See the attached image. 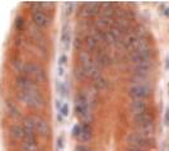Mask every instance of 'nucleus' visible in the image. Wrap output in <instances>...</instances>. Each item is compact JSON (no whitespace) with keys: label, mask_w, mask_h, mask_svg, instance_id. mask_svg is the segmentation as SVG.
Here are the masks:
<instances>
[{"label":"nucleus","mask_w":169,"mask_h":151,"mask_svg":"<svg viewBox=\"0 0 169 151\" xmlns=\"http://www.w3.org/2000/svg\"><path fill=\"white\" fill-rule=\"evenodd\" d=\"M73 132H74V136L78 137L81 142H88V141L92 140V136H93V130H92L89 123H83L80 126H75Z\"/></svg>","instance_id":"8"},{"label":"nucleus","mask_w":169,"mask_h":151,"mask_svg":"<svg viewBox=\"0 0 169 151\" xmlns=\"http://www.w3.org/2000/svg\"><path fill=\"white\" fill-rule=\"evenodd\" d=\"M23 75H27L29 79L33 80L36 84H42L46 81V72L40 65L34 62H27L23 66Z\"/></svg>","instance_id":"3"},{"label":"nucleus","mask_w":169,"mask_h":151,"mask_svg":"<svg viewBox=\"0 0 169 151\" xmlns=\"http://www.w3.org/2000/svg\"><path fill=\"white\" fill-rule=\"evenodd\" d=\"M59 113L62 115V118L64 117H68V115H69V104H68V103H64V104L61 105Z\"/></svg>","instance_id":"25"},{"label":"nucleus","mask_w":169,"mask_h":151,"mask_svg":"<svg viewBox=\"0 0 169 151\" xmlns=\"http://www.w3.org/2000/svg\"><path fill=\"white\" fill-rule=\"evenodd\" d=\"M10 137L13 140L15 141H22L24 137V133H23V128L21 126H17V124H14V126L10 127Z\"/></svg>","instance_id":"21"},{"label":"nucleus","mask_w":169,"mask_h":151,"mask_svg":"<svg viewBox=\"0 0 169 151\" xmlns=\"http://www.w3.org/2000/svg\"><path fill=\"white\" fill-rule=\"evenodd\" d=\"M83 10L87 15H94L99 12V3H87L83 5Z\"/></svg>","instance_id":"20"},{"label":"nucleus","mask_w":169,"mask_h":151,"mask_svg":"<svg viewBox=\"0 0 169 151\" xmlns=\"http://www.w3.org/2000/svg\"><path fill=\"white\" fill-rule=\"evenodd\" d=\"M66 65H68V56L64 53V55H61V56L59 57V61H57V66L66 67Z\"/></svg>","instance_id":"23"},{"label":"nucleus","mask_w":169,"mask_h":151,"mask_svg":"<svg viewBox=\"0 0 169 151\" xmlns=\"http://www.w3.org/2000/svg\"><path fill=\"white\" fill-rule=\"evenodd\" d=\"M130 111L132 112L133 115H138L140 113L146 112V103L145 100H139V99H132L130 104Z\"/></svg>","instance_id":"16"},{"label":"nucleus","mask_w":169,"mask_h":151,"mask_svg":"<svg viewBox=\"0 0 169 151\" xmlns=\"http://www.w3.org/2000/svg\"><path fill=\"white\" fill-rule=\"evenodd\" d=\"M24 28V19L22 17H18L17 18V22H15V29L18 32H22Z\"/></svg>","instance_id":"24"},{"label":"nucleus","mask_w":169,"mask_h":151,"mask_svg":"<svg viewBox=\"0 0 169 151\" xmlns=\"http://www.w3.org/2000/svg\"><path fill=\"white\" fill-rule=\"evenodd\" d=\"M22 149L24 151H37L38 143L36 136H24L22 140Z\"/></svg>","instance_id":"14"},{"label":"nucleus","mask_w":169,"mask_h":151,"mask_svg":"<svg viewBox=\"0 0 169 151\" xmlns=\"http://www.w3.org/2000/svg\"><path fill=\"white\" fill-rule=\"evenodd\" d=\"M23 133L24 136H36V131H34V123H33V117H24L23 118Z\"/></svg>","instance_id":"15"},{"label":"nucleus","mask_w":169,"mask_h":151,"mask_svg":"<svg viewBox=\"0 0 169 151\" xmlns=\"http://www.w3.org/2000/svg\"><path fill=\"white\" fill-rule=\"evenodd\" d=\"M75 113L79 118L83 121V123H89L92 121V113H90V105L87 95L79 93L75 99Z\"/></svg>","instance_id":"2"},{"label":"nucleus","mask_w":169,"mask_h":151,"mask_svg":"<svg viewBox=\"0 0 169 151\" xmlns=\"http://www.w3.org/2000/svg\"><path fill=\"white\" fill-rule=\"evenodd\" d=\"M33 123H34V131L42 137H49L50 133H51V128H50V124L47 123L46 120L43 118L38 117H33Z\"/></svg>","instance_id":"11"},{"label":"nucleus","mask_w":169,"mask_h":151,"mask_svg":"<svg viewBox=\"0 0 169 151\" xmlns=\"http://www.w3.org/2000/svg\"><path fill=\"white\" fill-rule=\"evenodd\" d=\"M84 43H85V47H87V51H88V52H92V51H95V50H97V47H98L97 41H95L94 38L90 36V34L85 37Z\"/></svg>","instance_id":"22"},{"label":"nucleus","mask_w":169,"mask_h":151,"mask_svg":"<svg viewBox=\"0 0 169 151\" xmlns=\"http://www.w3.org/2000/svg\"><path fill=\"white\" fill-rule=\"evenodd\" d=\"M106 36H107V42L109 43H122V40H123V32L120 29L117 25H112L107 32H106Z\"/></svg>","instance_id":"12"},{"label":"nucleus","mask_w":169,"mask_h":151,"mask_svg":"<svg viewBox=\"0 0 169 151\" xmlns=\"http://www.w3.org/2000/svg\"><path fill=\"white\" fill-rule=\"evenodd\" d=\"M15 86H17L18 92H27V90H31L33 88H37V84L33 81L32 79H29L27 75H21L17 76L15 79Z\"/></svg>","instance_id":"10"},{"label":"nucleus","mask_w":169,"mask_h":151,"mask_svg":"<svg viewBox=\"0 0 169 151\" xmlns=\"http://www.w3.org/2000/svg\"><path fill=\"white\" fill-rule=\"evenodd\" d=\"M70 44H71V33H70V28L68 25L62 28V33H61V46L64 50L68 51L70 49Z\"/></svg>","instance_id":"18"},{"label":"nucleus","mask_w":169,"mask_h":151,"mask_svg":"<svg viewBox=\"0 0 169 151\" xmlns=\"http://www.w3.org/2000/svg\"><path fill=\"white\" fill-rule=\"evenodd\" d=\"M95 60H97V64H95L97 66H107V65H109V62H111L109 56H108L107 52H104V51H98Z\"/></svg>","instance_id":"19"},{"label":"nucleus","mask_w":169,"mask_h":151,"mask_svg":"<svg viewBox=\"0 0 169 151\" xmlns=\"http://www.w3.org/2000/svg\"><path fill=\"white\" fill-rule=\"evenodd\" d=\"M18 97L22 102L25 103V104L29 105L32 108L40 109L44 105L43 97L41 95L40 90H38V86L31 89V90H27V92H18Z\"/></svg>","instance_id":"1"},{"label":"nucleus","mask_w":169,"mask_h":151,"mask_svg":"<svg viewBox=\"0 0 169 151\" xmlns=\"http://www.w3.org/2000/svg\"><path fill=\"white\" fill-rule=\"evenodd\" d=\"M131 61L136 67H150L151 66V52L148 50H140L131 52Z\"/></svg>","instance_id":"5"},{"label":"nucleus","mask_w":169,"mask_h":151,"mask_svg":"<svg viewBox=\"0 0 169 151\" xmlns=\"http://www.w3.org/2000/svg\"><path fill=\"white\" fill-rule=\"evenodd\" d=\"M5 109L8 115H10L12 118H21V112H19V108L17 107L14 102L12 99H8L5 102Z\"/></svg>","instance_id":"17"},{"label":"nucleus","mask_w":169,"mask_h":151,"mask_svg":"<svg viewBox=\"0 0 169 151\" xmlns=\"http://www.w3.org/2000/svg\"><path fill=\"white\" fill-rule=\"evenodd\" d=\"M127 151H146V150H140V149H135V147H129Z\"/></svg>","instance_id":"26"},{"label":"nucleus","mask_w":169,"mask_h":151,"mask_svg":"<svg viewBox=\"0 0 169 151\" xmlns=\"http://www.w3.org/2000/svg\"><path fill=\"white\" fill-rule=\"evenodd\" d=\"M129 94L132 99H139V100H144L145 98L149 97L150 94V88L142 81H135L130 85L129 88Z\"/></svg>","instance_id":"4"},{"label":"nucleus","mask_w":169,"mask_h":151,"mask_svg":"<svg viewBox=\"0 0 169 151\" xmlns=\"http://www.w3.org/2000/svg\"><path fill=\"white\" fill-rule=\"evenodd\" d=\"M32 18H33V23L37 28L40 29H43V28H47L51 23V18L49 17L44 9H33V13H32Z\"/></svg>","instance_id":"7"},{"label":"nucleus","mask_w":169,"mask_h":151,"mask_svg":"<svg viewBox=\"0 0 169 151\" xmlns=\"http://www.w3.org/2000/svg\"><path fill=\"white\" fill-rule=\"evenodd\" d=\"M127 142L130 143L131 147H135V149H140V150H145L148 147L151 146V140L148 139V137L142 136L139 132H132L127 136Z\"/></svg>","instance_id":"6"},{"label":"nucleus","mask_w":169,"mask_h":151,"mask_svg":"<svg viewBox=\"0 0 169 151\" xmlns=\"http://www.w3.org/2000/svg\"><path fill=\"white\" fill-rule=\"evenodd\" d=\"M140 37H141V34H140V32L138 29H130L125 36H123L122 44L126 47L127 50L133 51L135 50V47H136L138 41L140 40Z\"/></svg>","instance_id":"9"},{"label":"nucleus","mask_w":169,"mask_h":151,"mask_svg":"<svg viewBox=\"0 0 169 151\" xmlns=\"http://www.w3.org/2000/svg\"><path fill=\"white\" fill-rule=\"evenodd\" d=\"M133 121L138 123L139 127H146V126H153L154 122V117L151 113H149L148 111L144 113H140L138 115H133Z\"/></svg>","instance_id":"13"}]
</instances>
